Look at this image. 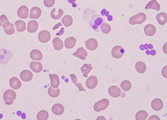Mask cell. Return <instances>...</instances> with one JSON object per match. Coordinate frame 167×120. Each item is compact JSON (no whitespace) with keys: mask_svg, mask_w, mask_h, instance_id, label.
Here are the masks:
<instances>
[{"mask_svg":"<svg viewBox=\"0 0 167 120\" xmlns=\"http://www.w3.org/2000/svg\"><path fill=\"white\" fill-rule=\"evenodd\" d=\"M89 23L94 31L99 32L101 30V25L105 23V19L101 16L96 15L91 18Z\"/></svg>","mask_w":167,"mask_h":120,"instance_id":"6da1fadb","label":"cell"},{"mask_svg":"<svg viewBox=\"0 0 167 120\" xmlns=\"http://www.w3.org/2000/svg\"><path fill=\"white\" fill-rule=\"evenodd\" d=\"M5 104L7 105H12L14 102V101L16 98V94L14 91L8 89L6 91L3 96Z\"/></svg>","mask_w":167,"mask_h":120,"instance_id":"7a4b0ae2","label":"cell"},{"mask_svg":"<svg viewBox=\"0 0 167 120\" xmlns=\"http://www.w3.org/2000/svg\"><path fill=\"white\" fill-rule=\"evenodd\" d=\"M146 14L144 13H139L136 15L133 16L130 18L129 20V24L132 25L135 24H141L146 20Z\"/></svg>","mask_w":167,"mask_h":120,"instance_id":"3957f363","label":"cell"},{"mask_svg":"<svg viewBox=\"0 0 167 120\" xmlns=\"http://www.w3.org/2000/svg\"><path fill=\"white\" fill-rule=\"evenodd\" d=\"M12 54L6 49H0V63L6 64L12 57Z\"/></svg>","mask_w":167,"mask_h":120,"instance_id":"277c9868","label":"cell"},{"mask_svg":"<svg viewBox=\"0 0 167 120\" xmlns=\"http://www.w3.org/2000/svg\"><path fill=\"white\" fill-rule=\"evenodd\" d=\"M109 102L108 99H103L96 102L94 105V110L96 112L106 109L109 105Z\"/></svg>","mask_w":167,"mask_h":120,"instance_id":"5b68a950","label":"cell"},{"mask_svg":"<svg viewBox=\"0 0 167 120\" xmlns=\"http://www.w3.org/2000/svg\"><path fill=\"white\" fill-rule=\"evenodd\" d=\"M125 50L121 46H115L112 49V55L115 58H120L124 54Z\"/></svg>","mask_w":167,"mask_h":120,"instance_id":"8992f818","label":"cell"},{"mask_svg":"<svg viewBox=\"0 0 167 120\" xmlns=\"http://www.w3.org/2000/svg\"><path fill=\"white\" fill-rule=\"evenodd\" d=\"M51 38V34L48 31L44 30L40 32L38 34V39L42 43H47L50 41Z\"/></svg>","mask_w":167,"mask_h":120,"instance_id":"52a82bcc","label":"cell"},{"mask_svg":"<svg viewBox=\"0 0 167 120\" xmlns=\"http://www.w3.org/2000/svg\"><path fill=\"white\" fill-rule=\"evenodd\" d=\"M98 79L96 76L92 75L89 77L86 81V86L88 88L92 89L96 87L98 84Z\"/></svg>","mask_w":167,"mask_h":120,"instance_id":"ba28073f","label":"cell"},{"mask_svg":"<svg viewBox=\"0 0 167 120\" xmlns=\"http://www.w3.org/2000/svg\"><path fill=\"white\" fill-rule=\"evenodd\" d=\"M109 95L113 98H118L121 94V90L117 86H112L108 90Z\"/></svg>","mask_w":167,"mask_h":120,"instance_id":"9c48e42d","label":"cell"},{"mask_svg":"<svg viewBox=\"0 0 167 120\" xmlns=\"http://www.w3.org/2000/svg\"><path fill=\"white\" fill-rule=\"evenodd\" d=\"M20 78L22 81L25 82L31 81L33 78V74L32 72L28 70H26L22 71L20 75Z\"/></svg>","mask_w":167,"mask_h":120,"instance_id":"30bf717a","label":"cell"},{"mask_svg":"<svg viewBox=\"0 0 167 120\" xmlns=\"http://www.w3.org/2000/svg\"><path fill=\"white\" fill-rule=\"evenodd\" d=\"M86 46L87 48L89 50L94 51L97 48L98 43L96 39L91 38L86 42Z\"/></svg>","mask_w":167,"mask_h":120,"instance_id":"8fae6325","label":"cell"},{"mask_svg":"<svg viewBox=\"0 0 167 120\" xmlns=\"http://www.w3.org/2000/svg\"><path fill=\"white\" fill-rule=\"evenodd\" d=\"M29 9L27 6H23L18 9L17 14L18 16L22 19H26L28 16Z\"/></svg>","mask_w":167,"mask_h":120,"instance_id":"7c38bea8","label":"cell"},{"mask_svg":"<svg viewBox=\"0 0 167 120\" xmlns=\"http://www.w3.org/2000/svg\"><path fill=\"white\" fill-rule=\"evenodd\" d=\"M42 14V11L39 7H35L31 8L30 18L31 19H37L40 18Z\"/></svg>","mask_w":167,"mask_h":120,"instance_id":"4fadbf2b","label":"cell"},{"mask_svg":"<svg viewBox=\"0 0 167 120\" xmlns=\"http://www.w3.org/2000/svg\"><path fill=\"white\" fill-rule=\"evenodd\" d=\"M2 27L4 28V31L7 35H11L15 32V28L13 24H11L8 21L4 23V25H2Z\"/></svg>","mask_w":167,"mask_h":120,"instance_id":"5bb4252c","label":"cell"},{"mask_svg":"<svg viewBox=\"0 0 167 120\" xmlns=\"http://www.w3.org/2000/svg\"><path fill=\"white\" fill-rule=\"evenodd\" d=\"M151 106L154 110L159 111L162 109L163 102L161 99H155L152 101Z\"/></svg>","mask_w":167,"mask_h":120,"instance_id":"9a60e30c","label":"cell"},{"mask_svg":"<svg viewBox=\"0 0 167 120\" xmlns=\"http://www.w3.org/2000/svg\"><path fill=\"white\" fill-rule=\"evenodd\" d=\"M73 55L80 58L82 60H86V58L88 56V53L86 49L83 47H81L79 48L75 53L73 54Z\"/></svg>","mask_w":167,"mask_h":120,"instance_id":"2e32d148","label":"cell"},{"mask_svg":"<svg viewBox=\"0 0 167 120\" xmlns=\"http://www.w3.org/2000/svg\"><path fill=\"white\" fill-rule=\"evenodd\" d=\"M65 111V108L63 105L57 104L54 105L52 107V111L56 115H60L63 114Z\"/></svg>","mask_w":167,"mask_h":120,"instance_id":"e0dca14e","label":"cell"},{"mask_svg":"<svg viewBox=\"0 0 167 120\" xmlns=\"http://www.w3.org/2000/svg\"><path fill=\"white\" fill-rule=\"evenodd\" d=\"M38 28V23L34 20H31L27 23V31L31 33L35 32Z\"/></svg>","mask_w":167,"mask_h":120,"instance_id":"ac0fdd59","label":"cell"},{"mask_svg":"<svg viewBox=\"0 0 167 120\" xmlns=\"http://www.w3.org/2000/svg\"><path fill=\"white\" fill-rule=\"evenodd\" d=\"M10 84L13 89L17 90L21 87L22 83L20 79L17 77H13L10 79Z\"/></svg>","mask_w":167,"mask_h":120,"instance_id":"d6986e66","label":"cell"},{"mask_svg":"<svg viewBox=\"0 0 167 120\" xmlns=\"http://www.w3.org/2000/svg\"><path fill=\"white\" fill-rule=\"evenodd\" d=\"M51 80V87L53 88H57L60 84V79L57 75L50 74Z\"/></svg>","mask_w":167,"mask_h":120,"instance_id":"ffe728a7","label":"cell"},{"mask_svg":"<svg viewBox=\"0 0 167 120\" xmlns=\"http://www.w3.org/2000/svg\"><path fill=\"white\" fill-rule=\"evenodd\" d=\"M156 32H157L156 28L153 25H152V24H148V25H146L144 28V32H145V34L149 36H154L156 33Z\"/></svg>","mask_w":167,"mask_h":120,"instance_id":"44dd1931","label":"cell"},{"mask_svg":"<svg viewBox=\"0 0 167 120\" xmlns=\"http://www.w3.org/2000/svg\"><path fill=\"white\" fill-rule=\"evenodd\" d=\"M30 57L33 60L40 61L42 59L43 54L41 51L38 49H35L31 52Z\"/></svg>","mask_w":167,"mask_h":120,"instance_id":"7402d4cb","label":"cell"},{"mask_svg":"<svg viewBox=\"0 0 167 120\" xmlns=\"http://www.w3.org/2000/svg\"><path fill=\"white\" fill-rule=\"evenodd\" d=\"M30 67L35 73H40L43 69V65L41 63L32 61L30 64Z\"/></svg>","mask_w":167,"mask_h":120,"instance_id":"603a6c76","label":"cell"},{"mask_svg":"<svg viewBox=\"0 0 167 120\" xmlns=\"http://www.w3.org/2000/svg\"><path fill=\"white\" fill-rule=\"evenodd\" d=\"M146 10L149 9H153L157 11H160V6L157 0H152L149 2L145 7Z\"/></svg>","mask_w":167,"mask_h":120,"instance_id":"cb8c5ba5","label":"cell"},{"mask_svg":"<svg viewBox=\"0 0 167 120\" xmlns=\"http://www.w3.org/2000/svg\"><path fill=\"white\" fill-rule=\"evenodd\" d=\"M76 43V40L73 37H70L65 40V45L66 48L71 49L74 47Z\"/></svg>","mask_w":167,"mask_h":120,"instance_id":"d4e9b609","label":"cell"},{"mask_svg":"<svg viewBox=\"0 0 167 120\" xmlns=\"http://www.w3.org/2000/svg\"><path fill=\"white\" fill-rule=\"evenodd\" d=\"M53 45L56 50H61L64 47V44L61 39L59 37H56L53 40Z\"/></svg>","mask_w":167,"mask_h":120,"instance_id":"484cf974","label":"cell"},{"mask_svg":"<svg viewBox=\"0 0 167 120\" xmlns=\"http://www.w3.org/2000/svg\"><path fill=\"white\" fill-rule=\"evenodd\" d=\"M158 22L161 25H164L167 22V15L165 12H161L157 15Z\"/></svg>","mask_w":167,"mask_h":120,"instance_id":"4316f807","label":"cell"},{"mask_svg":"<svg viewBox=\"0 0 167 120\" xmlns=\"http://www.w3.org/2000/svg\"><path fill=\"white\" fill-rule=\"evenodd\" d=\"M93 69L91 64H84L83 66L81 68L82 72L83 73V77L87 78L88 73H90Z\"/></svg>","mask_w":167,"mask_h":120,"instance_id":"83f0119b","label":"cell"},{"mask_svg":"<svg viewBox=\"0 0 167 120\" xmlns=\"http://www.w3.org/2000/svg\"><path fill=\"white\" fill-rule=\"evenodd\" d=\"M64 11L61 8H59L58 12L56 11V8H53L51 11V16L53 19L55 20H58L63 15Z\"/></svg>","mask_w":167,"mask_h":120,"instance_id":"f1b7e54d","label":"cell"},{"mask_svg":"<svg viewBox=\"0 0 167 120\" xmlns=\"http://www.w3.org/2000/svg\"><path fill=\"white\" fill-rule=\"evenodd\" d=\"M135 69L138 73L143 74L146 72L147 67L145 63L139 61L136 63Z\"/></svg>","mask_w":167,"mask_h":120,"instance_id":"f546056e","label":"cell"},{"mask_svg":"<svg viewBox=\"0 0 167 120\" xmlns=\"http://www.w3.org/2000/svg\"><path fill=\"white\" fill-rule=\"evenodd\" d=\"M17 31L18 32H23L26 30V24L25 21L22 20H18L15 23Z\"/></svg>","mask_w":167,"mask_h":120,"instance_id":"4dcf8cb0","label":"cell"},{"mask_svg":"<svg viewBox=\"0 0 167 120\" xmlns=\"http://www.w3.org/2000/svg\"><path fill=\"white\" fill-rule=\"evenodd\" d=\"M62 22L66 27H70L73 23V18L71 16L67 15L63 17L62 19Z\"/></svg>","mask_w":167,"mask_h":120,"instance_id":"1f68e13d","label":"cell"},{"mask_svg":"<svg viewBox=\"0 0 167 120\" xmlns=\"http://www.w3.org/2000/svg\"><path fill=\"white\" fill-rule=\"evenodd\" d=\"M148 117L147 112L144 110L139 111L135 115L136 120H146Z\"/></svg>","mask_w":167,"mask_h":120,"instance_id":"d6a6232c","label":"cell"},{"mask_svg":"<svg viewBox=\"0 0 167 120\" xmlns=\"http://www.w3.org/2000/svg\"><path fill=\"white\" fill-rule=\"evenodd\" d=\"M71 78L72 81L74 83V84L76 85V86L78 88L79 90L80 91H86L85 89L84 88L83 86L81 83H78L76 75L74 74H71Z\"/></svg>","mask_w":167,"mask_h":120,"instance_id":"836d02e7","label":"cell"},{"mask_svg":"<svg viewBox=\"0 0 167 120\" xmlns=\"http://www.w3.org/2000/svg\"><path fill=\"white\" fill-rule=\"evenodd\" d=\"M49 114L46 110H41L37 115V118L38 120H47L48 119Z\"/></svg>","mask_w":167,"mask_h":120,"instance_id":"e575fe53","label":"cell"},{"mask_svg":"<svg viewBox=\"0 0 167 120\" xmlns=\"http://www.w3.org/2000/svg\"><path fill=\"white\" fill-rule=\"evenodd\" d=\"M48 95L52 98H56L59 96L60 95V91L59 88H57L56 89H53V88L50 87L48 90Z\"/></svg>","mask_w":167,"mask_h":120,"instance_id":"d590c367","label":"cell"},{"mask_svg":"<svg viewBox=\"0 0 167 120\" xmlns=\"http://www.w3.org/2000/svg\"><path fill=\"white\" fill-rule=\"evenodd\" d=\"M120 86L121 87L123 90L125 91H128L132 88V84H131V82L128 80H124L121 84Z\"/></svg>","mask_w":167,"mask_h":120,"instance_id":"8d00e7d4","label":"cell"},{"mask_svg":"<svg viewBox=\"0 0 167 120\" xmlns=\"http://www.w3.org/2000/svg\"><path fill=\"white\" fill-rule=\"evenodd\" d=\"M101 30L105 34L109 33L112 30L111 25L107 23H103L101 26Z\"/></svg>","mask_w":167,"mask_h":120,"instance_id":"74e56055","label":"cell"},{"mask_svg":"<svg viewBox=\"0 0 167 120\" xmlns=\"http://www.w3.org/2000/svg\"><path fill=\"white\" fill-rule=\"evenodd\" d=\"M44 3L45 6L51 7L55 4V0H44Z\"/></svg>","mask_w":167,"mask_h":120,"instance_id":"f35d334b","label":"cell"},{"mask_svg":"<svg viewBox=\"0 0 167 120\" xmlns=\"http://www.w3.org/2000/svg\"><path fill=\"white\" fill-rule=\"evenodd\" d=\"M8 21V18L5 15L0 16V26H2V24L5 22Z\"/></svg>","mask_w":167,"mask_h":120,"instance_id":"ab89813d","label":"cell"},{"mask_svg":"<svg viewBox=\"0 0 167 120\" xmlns=\"http://www.w3.org/2000/svg\"><path fill=\"white\" fill-rule=\"evenodd\" d=\"M162 75L164 78H167V66H165L162 70Z\"/></svg>","mask_w":167,"mask_h":120,"instance_id":"60d3db41","label":"cell"},{"mask_svg":"<svg viewBox=\"0 0 167 120\" xmlns=\"http://www.w3.org/2000/svg\"><path fill=\"white\" fill-rule=\"evenodd\" d=\"M101 14L102 15H105L106 16H108L109 15V12L107 11L105 9H104L102 11Z\"/></svg>","mask_w":167,"mask_h":120,"instance_id":"b9f144b4","label":"cell"},{"mask_svg":"<svg viewBox=\"0 0 167 120\" xmlns=\"http://www.w3.org/2000/svg\"><path fill=\"white\" fill-rule=\"evenodd\" d=\"M160 120V119L159 118V117L157 116H151L150 118L149 119V120Z\"/></svg>","mask_w":167,"mask_h":120,"instance_id":"7bdbcfd3","label":"cell"},{"mask_svg":"<svg viewBox=\"0 0 167 120\" xmlns=\"http://www.w3.org/2000/svg\"><path fill=\"white\" fill-rule=\"evenodd\" d=\"M163 50L164 53L167 54V42L164 45Z\"/></svg>","mask_w":167,"mask_h":120,"instance_id":"ee69618b","label":"cell"},{"mask_svg":"<svg viewBox=\"0 0 167 120\" xmlns=\"http://www.w3.org/2000/svg\"><path fill=\"white\" fill-rule=\"evenodd\" d=\"M64 31H65V30H64V28H61V31L59 32V33H57V36H62V35L64 34Z\"/></svg>","mask_w":167,"mask_h":120,"instance_id":"f6af8a7d","label":"cell"},{"mask_svg":"<svg viewBox=\"0 0 167 120\" xmlns=\"http://www.w3.org/2000/svg\"><path fill=\"white\" fill-rule=\"evenodd\" d=\"M61 23H58V24H56V25L55 27H54V28H53V30H55L56 28H59V26H62Z\"/></svg>","mask_w":167,"mask_h":120,"instance_id":"bcb514c9","label":"cell"},{"mask_svg":"<svg viewBox=\"0 0 167 120\" xmlns=\"http://www.w3.org/2000/svg\"><path fill=\"white\" fill-rule=\"evenodd\" d=\"M108 21H111L112 20V16L108 15Z\"/></svg>","mask_w":167,"mask_h":120,"instance_id":"7dc6e473","label":"cell"},{"mask_svg":"<svg viewBox=\"0 0 167 120\" xmlns=\"http://www.w3.org/2000/svg\"><path fill=\"white\" fill-rule=\"evenodd\" d=\"M76 0H68V2L71 3V4H74V2L76 1Z\"/></svg>","mask_w":167,"mask_h":120,"instance_id":"c3c4849f","label":"cell"}]
</instances>
